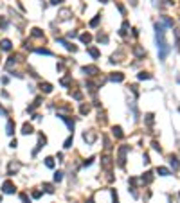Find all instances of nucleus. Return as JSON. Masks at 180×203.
<instances>
[{
    "label": "nucleus",
    "mask_w": 180,
    "mask_h": 203,
    "mask_svg": "<svg viewBox=\"0 0 180 203\" xmlns=\"http://www.w3.org/2000/svg\"><path fill=\"white\" fill-rule=\"evenodd\" d=\"M155 29H157V47H158V56H160V59H166L167 52H169V45L166 43V38H164V25H162V24H157Z\"/></svg>",
    "instance_id": "nucleus-1"
},
{
    "label": "nucleus",
    "mask_w": 180,
    "mask_h": 203,
    "mask_svg": "<svg viewBox=\"0 0 180 203\" xmlns=\"http://www.w3.org/2000/svg\"><path fill=\"white\" fill-rule=\"evenodd\" d=\"M2 190L6 192V194H13V192H15V183H13V181H4V185H2Z\"/></svg>",
    "instance_id": "nucleus-2"
},
{
    "label": "nucleus",
    "mask_w": 180,
    "mask_h": 203,
    "mask_svg": "<svg viewBox=\"0 0 180 203\" xmlns=\"http://www.w3.org/2000/svg\"><path fill=\"white\" fill-rule=\"evenodd\" d=\"M126 151H128V146H121V147H119V165H121V167L124 165V156H126Z\"/></svg>",
    "instance_id": "nucleus-3"
},
{
    "label": "nucleus",
    "mask_w": 180,
    "mask_h": 203,
    "mask_svg": "<svg viewBox=\"0 0 180 203\" xmlns=\"http://www.w3.org/2000/svg\"><path fill=\"white\" fill-rule=\"evenodd\" d=\"M83 72H85V74H88V76H96V74H97L99 70H97V67L88 65V67H83Z\"/></svg>",
    "instance_id": "nucleus-4"
},
{
    "label": "nucleus",
    "mask_w": 180,
    "mask_h": 203,
    "mask_svg": "<svg viewBox=\"0 0 180 203\" xmlns=\"http://www.w3.org/2000/svg\"><path fill=\"white\" fill-rule=\"evenodd\" d=\"M11 41H9V40H2V41H0V49H2V50H11Z\"/></svg>",
    "instance_id": "nucleus-5"
},
{
    "label": "nucleus",
    "mask_w": 180,
    "mask_h": 203,
    "mask_svg": "<svg viewBox=\"0 0 180 203\" xmlns=\"http://www.w3.org/2000/svg\"><path fill=\"white\" fill-rule=\"evenodd\" d=\"M83 138H85V140H87V142H94V140H96V133H94V131L83 133Z\"/></svg>",
    "instance_id": "nucleus-6"
},
{
    "label": "nucleus",
    "mask_w": 180,
    "mask_h": 203,
    "mask_svg": "<svg viewBox=\"0 0 180 203\" xmlns=\"http://www.w3.org/2000/svg\"><path fill=\"white\" fill-rule=\"evenodd\" d=\"M6 133H7V135H13V133H15V122H13V121H9V122H7V126H6Z\"/></svg>",
    "instance_id": "nucleus-7"
},
{
    "label": "nucleus",
    "mask_w": 180,
    "mask_h": 203,
    "mask_svg": "<svg viewBox=\"0 0 180 203\" xmlns=\"http://www.w3.org/2000/svg\"><path fill=\"white\" fill-rule=\"evenodd\" d=\"M40 88H41V92L50 93V92H52V84H49V83H41V84H40Z\"/></svg>",
    "instance_id": "nucleus-8"
},
{
    "label": "nucleus",
    "mask_w": 180,
    "mask_h": 203,
    "mask_svg": "<svg viewBox=\"0 0 180 203\" xmlns=\"http://www.w3.org/2000/svg\"><path fill=\"white\" fill-rule=\"evenodd\" d=\"M112 131H113V137H117V138H123V137H124V135H123V130H121L119 126H113Z\"/></svg>",
    "instance_id": "nucleus-9"
},
{
    "label": "nucleus",
    "mask_w": 180,
    "mask_h": 203,
    "mask_svg": "<svg viewBox=\"0 0 180 203\" xmlns=\"http://www.w3.org/2000/svg\"><path fill=\"white\" fill-rule=\"evenodd\" d=\"M22 133H24V135H31V133H33V126H31L29 122H25L24 128H22Z\"/></svg>",
    "instance_id": "nucleus-10"
},
{
    "label": "nucleus",
    "mask_w": 180,
    "mask_h": 203,
    "mask_svg": "<svg viewBox=\"0 0 180 203\" xmlns=\"http://www.w3.org/2000/svg\"><path fill=\"white\" fill-rule=\"evenodd\" d=\"M133 52H135V56H137V58H144V56H146V50L141 49V47H135Z\"/></svg>",
    "instance_id": "nucleus-11"
},
{
    "label": "nucleus",
    "mask_w": 180,
    "mask_h": 203,
    "mask_svg": "<svg viewBox=\"0 0 180 203\" xmlns=\"http://www.w3.org/2000/svg\"><path fill=\"white\" fill-rule=\"evenodd\" d=\"M110 79H112V81H117V83H121V81L124 79V76H123L121 72H117V74H112V76H110Z\"/></svg>",
    "instance_id": "nucleus-12"
},
{
    "label": "nucleus",
    "mask_w": 180,
    "mask_h": 203,
    "mask_svg": "<svg viewBox=\"0 0 180 203\" xmlns=\"http://www.w3.org/2000/svg\"><path fill=\"white\" fill-rule=\"evenodd\" d=\"M157 173L160 176H169V169L167 167H157Z\"/></svg>",
    "instance_id": "nucleus-13"
},
{
    "label": "nucleus",
    "mask_w": 180,
    "mask_h": 203,
    "mask_svg": "<svg viewBox=\"0 0 180 203\" xmlns=\"http://www.w3.org/2000/svg\"><path fill=\"white\" fill-rule=\"evenodd\" d=\"M169 164H171L173 169H178V165H180V162H178V158H176V156H171V158H169Z\"/></svg>",
    "instance_id": "nucleus-14"
},
{
    "label": "nucleus",
    "mask_w": 180,
    "mask_h": 203,
    "mask_svg": "<svg viewBox=\"0 0 180 203\" xmlns=\"http://www.w3.org/2000/svg\"><path fill=\"white\" fill-rule=\"evenodd\" d=\"M88 52H90L92 58H99V50H97L96 47H88Z\"/></svg>",
    "instance_id": "nucleus-15"
},
{
    "label": "nucleus",
    "mask_w": 180,
    "mask_h": 203,
    "mask_svg": "<svg viewBox=\"0 0 180 203\" xmlns=\"http://www.w3.org/2000/svg\"><path fill=\"white\" fill-rule=\"evenodd\" d=\"M151 180H153V174L146 173V176H142V183H151Z\"/></svg>",
    "instance_id": "nucleus-16"
},
{
    "label": "nucleus",
    "mask_w": 180,
    "mask_h": 203,
    "mask_svg": "<svg viewBox=\"0 0 180 203\" xmlns=\"http://www.w3.org/2000/svg\"><path fill=\"white\" fill-rule=\"evenodd\" d=\"M90 40H92V36H90L88 33H85V34H81V41H83V43H90Z\"/></svg>",
    "instance_id": "nucleus-17"
},
{
    "label": "nucleus",
    "mask_w": 180,
    "mask_h": 203,
    "mask_svg": "<svg viewBox=\"0 0 180 203\" xmlns=\"http://www.w3.org/2000/svg\"><path fill=\"white\" fill-rule=\"evenodd\" d=\"M61 119H63V121H65V122H67V126H69V130H74V121H70V119H69V117H61Z\"/></svg>",
    "instance_id": "nucleus-18"
},
{
    "label": "nucleus",
    "mask_w": 180,
    "mask_h": 203,
    "mask_svg": "<svg viewBox=\"0 0 180 203\" xmlns=\"http://www.w3.org/2000/svg\"><path fill=\"white\" fill-rule=\"evenodd\" d=\"M36 52H38V54H45V56H50L52 54L49 49H36Z\"/></svg>",
    "instance_id": "nucleus-19"
},
{
    "label": "nucleus",
    "mask_w": 180,
    "mask_h": 203,
    "mask_svg": "<svg viewBox=\"0 0 180 203\" xmlns=\"http://www.w3.org/2000/svg\"><path fill=\"white\" fill-rule=\"evenodd\" d=\"M45 165L52 169V167H54V158H50V156H49V158H45Z\"/></svg>",
    "instance_id": "nucleus-20"
},
{
    "label": "nucleus",
    "mask_w": 180,
    "mask_h": 203,
    "mask_svg": "<svg viewBox=\"0 0 180 203\" xmlns=\"http://www.w3.org/2000/svg\"><path fill=\"white\" fill-rule=\"evenodd\" d=\"M33 36L34 38H43V33H41L40 29H33Z\"/></svg>",
    "instance_id": "nucleus-21"
},
{
    "label": "nucleus",
    "mask_w": 180,
    "mask_h": 203,
    "mask_svg": "<svg viewBox=\"0 0 180 203\" xmlns=\"http://www.w3.org/2000/svg\"><path fill=\"white\" fill-rule=\"evenodd\" d=\"M126 29H128V22H124V24H123V27H121V31H119V34H121V36L126 34Z\"/></svg>",
    "instance_id": "nucleus-22"
},
{
    "label": "nucleus",
    "mask_w": 180,
    "mask_h": 203,
    "mask_svg": "<svg viewBox=\"0 0 180 203\" xmlns=\"http://www.w3.org/2000/svg\"><path fill=\"white\" fill-rule=\"evenodd\" d=\"M18 167H20V164H11L9 165V174H13V171H18Z\"/></svg>",
    "instance_id": "nucleus-23"
},
{
    "label": "nucleus",
    "mask_w": 180,
    "mask_h": 203,
    "mask_svg": "<svg viewBox=\"0 0 180 203\" xmlns=\"http://www.w3.org/2000/svg\"><path fill=\"white\" fill-rule=\"evenodd\" d=\"M99 20H101V16L97 15V16H96V18H94V20H92V22H90V25H92V27H96V25L99 24Z\"/></svg>",
    "instance_id": "nucleus-24"
},
{
    "label": "nucleus",
    "mask_w": 180,
    "mask_h": 203,
    "mask_svg": "<svg viewBox=\"0 0 180 203\" xmlns=\"http://www.w3.org/2000/svg\"><path fill=\"white\" fill-rule=\"evenodd\" d=\"M151 76H150V74H148V72H141L139 74V79H150Z\"/></svg>",
    "instance_id": "nucleus-25"
},
{
    "label": "nucleus",
    "mask_w": 180,
    "mask_h": 203,
    "mask_svg": "<svg viewBox=\"0 0 180 203\" xmlns=\"http://www.w3.org/2000/svg\"><path fill=\"white\" fill-rule=\"evenodd\" d=\"M164 24L169 25V27H173V20H171V18H167V16H164Z\"/></svg>",
    "instance_id": "nucleus-26"
},
{
    "label": "nucleus",
    "mask_w": 180,
    "mask_h": 203,
    "mask_svg": "<svg viewBox=\"0 0 180 203\" xmlns=\"http://www.w3.org/2000/svg\"><path fill=\"white\" fill-rule=\"evenodd\" d=\"M146 122L150 124V126L153 124V115H151V113H148V115H146Z\"/></svg>",
    "instance_id": "nucleus-27"
},
{
    "label": "nucleus",
    "mask_w": 180,
    "mask_h": 203,
    "mask_svg": "<svg viewBox=\"0 0 180 203\" xmlns=\"http://www.w3.org/2000/svg\"><path fill=\"white\" fill-rule=\"evenodd\" d=\"M69 147H72V137H69L65 140V149H69Z\"/></svg>",
    "instance_id": "nucleus-28"
},
{
    "label": "nucleus",
    "mask_w": 180,
    "mask_h": 203,
    "mask_svg": "<svg viewBox=\"0 0 180 203\" xmlns=\"http://www.w3.org/2000/svg\"><path fill=\"white\" fill-rule=\"evenodd\" d=\"M69 81H70V76H65V77L61 79V84H63V87H67V84H69Z\"/></svg>",
    "instance_id": "nucleus-29"
},
{
    "label": "nucleus",
    "mask_w": 180,
    "mask_h": 203,
    "mask_svg": "<svg viewBox=\"0 0 180 203\" xmlns=\"http://www.w3.org/2000/svg\"><path fill=\"white\" fill-rule=\"evenodd\" d=\"M61 178H63V174L60 173V171H58V173H54V181H61Z\"/></svg>",
    "instance_id": "nucleus-30"
},
{
    "label": "nucleus",
    "mask_w": 180,
    "mask_h": 203,
    "mask_svg": "<svg viewBox=\"0 0 180 203\" xmlns=\"http://www.w3.org/2000/svg\"><path fill=\"white\" fill-rule=\"evenodd\" d=\"M103 160H104V162H103V165H104V167L108 169V167H110V158H108V156H104Z\"/></svg>",
    "instance_id": "nucleus-31"
},
{
    "label": "nucleus",
    "mask_w": 180,
    "mask_h": 203,
    "mask_svg": "<svg viewBox=\"0 0 180 203\" xmlns=\"http://www.w3.org/2000/svg\"><path fill=\"white\" fill-rule=\"evenodd\" d=\"M112 198H113V203H119V200H117V192H115V190H112Z\"/></svg>",
    "instance_id": "nucleus-32"
},
{
    "label": "nucleus",
    "mask_w": 180,
    "mask_h": 203,
    "mask_svg": "<svg viewBox=\"0 0 180 203\" xmlns=\"http://www.w3.org/2000/svg\"><path fill=\"white\" fill-rule=\"evenodd\" d=\"M88 110H90L88 106H81V113H83V115H85V113H88Z\"/></svg>",
    "instance_id": "nucleus-33"
},
{
    "label": "nucleus",
    "mask_w": 180,
    "mask_h": 203,
    "mask_svg": "<svg viewBox=\"0 0 180 203\" xmlns=\"http://www.w3.org/2000/svg\"><path fill=\"white\" fill-rule=\"evenodd\" d=\"M7 22H6V18H0V27H6Z\"/></svg>",
    "instance_id": "nucleus-34"
},
{
    "label": "nucleus",
    "mask_w": 180,
    "mask_h": 203,
    "mask_svg": "<svg viewBox=\"0 0 180 203\" xmlns=\"http://www.w3.org/2000/svg\"><path fill=\"white\" fill-rule=\"evenodd\" d=\"M40 196H41L40 190H34V192H33V198H40Z\"/></svg>",
    "instance_id": "nucleus-35"
},
{
    "label": "nucleus",
    "mask_w": 180,
    "mask_h": 203,
    "mask_svg": "<svg viewBox=\"0 0 180 203\" xmlns=\"http://www.w3.org/2000/svg\"><path fill=\"white\" fill-rule=\"evenodd\" d=\"M20 198H22V201H24V203H29V200H27V196H25V194H20Z\"/></svg>",
    "instance_id": "nucleus-36"
},
{
    "label": "nucleus",
    "mask_w": 180,
    "mask_h": 203,
    "mask_svg": "<svg viewBox=\"0 0 180 203\" xmlns=\"http://www.w3.org/2000/svg\"><path fill=\"white\" fill-rule=\"evenodd\" d=\"M45 190H47V192H52L54 189H52V185H49V183H47V185H45Z\"/></svg>",
    "instance_id": "nucleus-37"
},
{
    "label": "nucleus",
    "mask_w": 180,
    "mask_h": 203,
    "mask_svg": "<svg viewBox=\"0 0 180 203\" xmlns=\"http://www.w3.org/2000/svg\"><path fill=\"white\" fill-rule=\"evenodd\" d=\"M94 162V158H88V160H85V165H90Z\"/></svg>",
    "instance_id": "nucleus-38"
},
{
    "label": "nucleus",
    "mask_w": 180,
    "mask_h": 203,
    "mask_svg": "<svg viewBox=\"0 0 180 203\" xmlns=\"http://www.w3.org/2000/svg\"><path fill=\"white\" fill-rule=\"evenodd\" d=\"M61 2H63V0H50V4H54V6L56 4H61Z\"/></svg>",
    "instance_id": "nucleus-39"
},
{
    "label": "nucleus",
    "mask_w": 180,
    "mask_h": 203,
    "mask_svg": "<svg viewBox=\"0 0 180 203\" xmlns=\"http://www.w3.org/2000/svg\"><path fill=\"white\" fill-rule=\"evenodd\" d=\"M0 115H6V110L2 108V106H0Z\"/></svg>",
    "instance_id": "nucleus-40"
},
{
    "label": "nucleus",
    "mask_w": 180,
    "mask_h": 203,
    "mask_svg": "<svg viewBox=\"0 0 180 203\" xmlns=\"http://www.w3.org/2000/svg\"><path fill=\"white\" fill-rule=\"evenodd\" d=\"M87 203H94V200H88V201H87Z\"/></svg>",
    "instance_id": "nucleus-41"
},
{
    "label": "nucleus",
    "mask_w": 180,
    "mask_h": 203,
    "mask_svg": "<svg viewBox=\"0 0 180 203\" xmlns=\"http://www.w3.org/2000/svg\"><path fill=\"white\" fill-rule=\"evenodd\" d=\"M101 2H108V0H101Z\"/></svg>",
    "instance_id": "nucleus-42"
},
{
    "label": "nucleus",
    "mask_w": 180,
    "mask_h": 203,
    "mask_svg": "<svg viewBox=\"0 0 180 203\" xmlns=\"http://www.w3.org/2000/svg\"><path fill=\"white\" fill-rule=\"evenodd\" d=\"M0 203H2V196H0Z\"/></svg>",
    "instance_id": "nucleus-43"
}]
</instances>
